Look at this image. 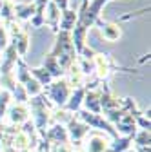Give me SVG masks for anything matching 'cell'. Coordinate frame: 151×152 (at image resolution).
Returning <instances> with one entry per match:
<instances>
[{"mask_svg":"<svg viewBox=\"0 0 151 152\" xmlns=\"http://www.w3.org/2000/svg\"><path fill=\"white\" fill-rule=\"evenodd\" d=\"M109 2V0H82L80 2V7L77 11V24H75V31H73V45H75V51L80 56L82 49L86 47V34H87V29L91 26H95V22L100 18V11L102 7Z\"/></svg>","mask_w":151,"mask_h":152,"instance_id":"6da1fadb","label":"cell"},{"mask_svg":"<svg viewBox=\"0 0 151 152\" xmlns=\"http://www.w3.org/2000/svg\"><path fill=\"white\" fill-rule=\"evenodd\" d=\"M49 56L56 62V65L60 67V71L64 72L67 67L73 65V62L77 60V51H75L73 40H71V33L69 31H60L58 38H56V44L53 47V51L49 53Z\"/></svg>","mask_w":151,"mask_h":152,"instance_id":"7a4b0ae2","label":"cell"},{"mask_svg":"<svg viewBox=\"0 0 151 152\" xmlns=\"http://www.w3.org/2000/svg\"><path fill=\"white\" fill-rule=\"evenodd\" d=\"M13 47H15V51H16V54L18 56H24L26 54V51H27V45H29V36H27V33L24 31V29H20L18 26H13Z\"/></svg>","mask_w":151,"mask_h":152,"instance_id":"3957f363","label":"cell"},{"mask_svg":"<svg viewBox=\"0 0 151 152\" xmlns=\"http://www.w3.org/2000/svg\"><path fill=\"white\" fill-rule=\"evenodd\" d=\"M95 26H98L100 29V34L106 38L107 42H117L118 38L122 36V29L118 24H111V22H102L100 18L95 22Z\"/></svg>","mask_w":151,"mask_h":152,"instance_id":"277c9868","label":"cell"},{"mask_svg":"<svg viewBox=\"0 0 151 152\" xmlns=\"http://www.w3.org/2000/svg\"><path fill=\"white\" fill-rule=\"evenodd\" d=\"M49 94L51 98L56 102V103H64L69 96V87H67V82L66 80H60V82H55L49 89Z\"/></svg>","mask_w":151,"mask_h":152,"instance_id":"5b68a950","label":"cell"},{"mask_svg":"<svg viewBox=\"0 0 151 152\" xmlns=\"http://www.w3.org/2000/svg\"><path fill=\"white\" fill-rule=\"evenodd\" d=\"M15 16H18L20 20H27V18H33L35 15V4H18L13 7Z\"/></svg>","mask_w":151,"mask_h":152,"instance_id":"8992f818","label":"cell"},{"mask_svg":"<svg viewBox=\"0 0 151 152\" xmlns=\"http://www.w3.org/2000/svg\"><path fill=\"white\" fill-rule=\"evenodd\" d=\"M29 74L33 76V78L36 80V82H38L40 85H46V83H49L51 82V78H53V76L44 69V67H40V69H31L29 71Z\"/></svg>","mask_w":151,"mask_h":152,"instance_id":"52a82bcc","label":"cell"},{"mask_svg":"<svg viewBox=\"0 0 151 152\" xmlns=\"http://www.w3.org/2000/svg\"><path fill=\"white\" fill-rule=\"evenodd\" d=\"M86 105H87V109H91L93 112H98V110H100L97 92H89V94H87V96H86Z\"/></svg>","mask_w":151,"mask_h":152,"instance_id":"ba28073f","label":"cell"},{"mask_svg":"<svg viewBox=\"0 0 151 152\" xmlns=\"http://www.w3.org/2000/svg\"><path fill=\"white\" fill-rule=\"evenodd\" d=\"M84 96V89H77V92L73 94V98H71V102H69V109H78V103H80V98Z\"/></svg>","mask_w":151,"mask_h":152,"instance_id":"9c48e42d","label":"cell"},{"mask_svg":"<svg viewBox=\"0 0 151 152\" xmlns=\"http://www.w3.org/2000/svg\"><path fill=\"white\" fill-rule=\"evenodd\" d=\"M11 114H13V120H15V121H20L22 118H26V110H24V107H15V109L11 110Z\"/></svg>","mask_w":151,"mask_h":152,"instance_id":"30bf717a","label":"cell"},{"mask_svg":"<svg viewBox=\"0 0 151 152\" xmlns=\"http://www.w3.org/2000/svg\"><path fill=\"white\" fill-rule=\"evenodd\" d=\"M7 100H9V92L2 91V92H0V116H2V112H4V107H6Z\"/></svg>","mask_w":151,"mask_h":152,"instance_id":"8fae6325","label":"cell"},{"mask_svg":"<svg viewBox=\"0 0 151 152\" xmlns=\"http://www.w3.org/2000/svg\"><path fill=\"white\" fill-rule=\"evenodd\" d=\"M7 47V33L4 27H0V51Z\"/></svg>","mask_w":151,"mask_h":152,"instance_id":"7c38bea8","label":"cell"},{"mask_svg":"<svg viewBox=\"0 0 151 152\" xmlns=\"http://www.w3.org/2000/svg\"><path fill=\"white\" fill-rule=\"evenodd\" d=\"M102 148H104V143H102L100 140H93V141H91V148H89L91 152H100Z\"/></svg>","mask_w":151,"mask_h":152,"instance_id":"4fadbf2b","label":"cell"}]
</instances>
